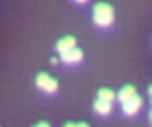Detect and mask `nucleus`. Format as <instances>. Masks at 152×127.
<instances>
[{
    "label": "nucleus",
    "instance_id": "1",
    "mask_svg": "<svg viewBox=\"0 0 152 127\" xmlns=\"http://www.w3.org/2000/svg\"><path fill=\"white\" fill-rule=\"evenodd\" d=\"M92 20H94V24H96L98 27H109L114 22V9H112V6L103 4V2L96 4L94 9H92Z\"/></svg>",
    "mask_w": 152,
    "mask_h": 127
},
{
    "label": "nucleus",
    "instance_id": "2",
    "mask_svg": "<svg viewBox=\"0 0 152 127\" xmlns=\"http://www.w3.org/2000/svg\"><path fill=\"white\" fill-rule=\"evenodd\" d=\"M36 87L44 91V93H56L58 91V82H56L53 76L45 75V73H40L36 76Z\"/></svg>",
    "mask_w": 152,
    "mask_h": 127
},
{
    "label": "nucleus",
    "instance_id": "3",
    "mask_svg": "<svg viewBox=\"0 0 152 127\" xmlns=\"http://www.w3.org/2000/svg\"><path fill=\"white\" fill-rule=\"evenodd\" d=\"M141 98L138 96V95H134L130 100H127V102H123V113L127 115V116H134L140 109H141Z\"/></svg>",
    "mask_w": 152,
    "mask_h": 127
},
{
    "label": "nucleus",
    "instance_id": "4",
    "mask_svg": "<svg viewBox=\"0 0 152 127\" xmlns=\"http://www.w3.org/2000/svg\"><path fill=\"white\" fill-rule=\"evenodd\" d=\"M60 58L65 64H76V62H80L83 58V51L78 49V47H74V49H69L65 53H60Z\"/></svg>",
    "mask_w": 152,
    "mask_h": 127
},
{
    "label": "nucleus",
    "instance_id": "5",
    "mask_svg": "<svg viewBox=\"0 0 152 127\" xmlns=\"http://www.w3.org/2000/svg\"><path fill=\"white\" fill-rule=\"evenodd\" d=\"M74 47H76V38H74V36H65V38H60V42L56 44L58 53H65V51L74 49Z\"/></svg>",
    "mask_w": 152,
    "mask_h": 127
},
{
    "label": "nucleus",
    "instance_id": "6",
    "mask_svg": "<svg viewBox=\"0 0 152 127\" xmlns=\"http://www.w3.org/2000/svg\"><path fill=\"white\" fill-rule=\"evenodd\" d=\"M110 109H112V102H107V100H102V98H98L96 102H94V111H96L98 115L107 116L110 113Z\"/></svg>",
    "mask_w": 152,
    "mask_h": 127
},
{
    "label": "nucleus",
    "instance_id": "7",
    "mask_svg": "<svg viewBox=\"0 0 152 127\" xmlns=\"http://www.w3.org/2000/svg\"><path fill=\"white\" fill-rule=\"evenodd\" d=\"M134 95H136V87H134V85H125V87L120 91V93H118V100L123 104V102L130 100Z\"/></svg>",
    "mask_w": 152,
    "mask_h": 127
},
{
    "label": "nucleus",
    "instance_id": "8",
    "mask_svg": "<svg viewBox=\"0 0 152 127\" xmlns=\"http://www.w3.org/2000/svg\"><path fill=\"white\" fill-rule=\"evenodd\" d=\"M98 98L107 100V102H114V100L118 98V95L114 93V91H110V89H100L98 91Z\"/></svg>",
    "mask_w": 152,
    "mask_h": 127
},
{
    "label": "nucleus",
    "instance_id": "9",
    "mask_svg": "<svg viewBox=\"0 0 152 127\" xmlns=\"http://www.w3.org/2000/svg\"><path fill=\"white\" fill-rule=\"evenodd\" d=\"M34 127H51L47 122H42V123H38V125H34Z\"/></svg>",
    "mask_w": 152,
    "mask_h": 127
},
{
    "label": "nucleus",
    "instance_id": "10",
    "mask_svg": "<svg viewBox=\"0 0 152 127\" xmlns=\"http://www.w3.org/2000/svg\"><path fill=\"white\" fill-rule=\"evenodd\" d=\"M76 127H89L87 123H76Z\"/></svg>",
    "mask_w": 152,
    "mask_h": 127
},
{
    "label": "nucleus",
    "instance_id": "11",
    "mask_svg": "<svg viewBox=\"0 0 152 127\" xmlns=\"http://www.w3.org/2000/svg\"><path fill=\"white\" fill-rule=\"evenodd\" d=\"M74 2H78V4H85L87 0H74Z\"/></svg>",
    "mask_w": 152,
    "mask_h": 127
},
{
    "label": "nucleus",
    "instance_id": "12",
    "mask_svg": "<svg viewBox=\"0 0 152 127\" xmlns=\"http://www.w3.org/2000/svg\"><path fill=\"white\" fill-rule=\"evenodd\" d=\"M65 127H76L74 123H65Z\"/></svg>",
    "mask_w": 152,
    "mask_h": 127
},
{
    "label": "nucleus",
    "instance_id": "13",
    "mask_svg": "<svg viewBox=\"0 0 152 127\" xmlns=\"http://www.w3.org/2000/svg\"><path fill=\"white\" fill-rule=\"evenodd\" d=\"M148 93H150V96H152V85H150V87H148Z\"/></svg>",
    "mask_w": 152,
    "mask_h": 127
},
{
    "label": "nucleus",
    "instance_id": "14",
    "mask_svg": "<svg viewBox=\"0 0 152 127\" xmlns=\"http://www.w3.org/2000/svg\"><path fill=\"white\" fill-rule=\"evenodd\" d=\"M150 122H152V113H150Z\"/></svg>",
    "mask_w": 152,
    "mask_h": 127
}]
</instances>
